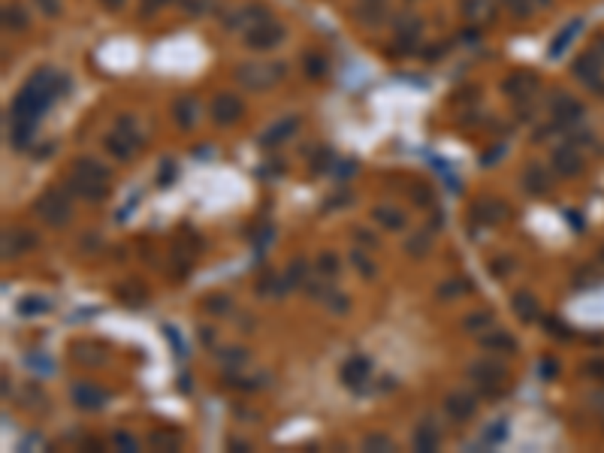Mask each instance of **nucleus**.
<instances>
[{
    "instance_id": "b1692460",
    "label": "nucleus",
    "mask_w": 604,
    "mask_h": 453,
    "mask_svg": "<svg viewBox=\"0 0 604 453\" xmlns=\"http://www.w3.org/2000/svg\"><path fill=\"white\" fill-rule=\"evenodd\" d=\"M306 70H308V76H320V73H326V61L323 58H318V55H308L306 58Z\"/></svg>"
},
{
    "instance_id": "423d86ee",
    "label": "nucleus",
    "mask_w": 604,
    "mask_h": 453,
    "mask_svg": "<svg viewBox=\"0 0 604 453\" xmlns=\"http://www.w3.org/2000/svg\"><path fill=\"white\" fill-rule=\"evenodd\" d=\"M553 115L559 124H571L577 118H583V106H580L574 97H568V94H559V97L553 100Z\"/></svg>"
},
{
    "instance_id": "393cba45",
    "label": "nucleus",
    "mask_w": 604,
    "mask_h": 453,
    "mask_svg": "<svg viewBox=\"0 0 604 453\" xmlns=\"http://www.w3.org/2000/svg\"><path fill=\"white\" fill-rule=\"evenodd\" d=\"M490 324H492V315H487V312L465 317V327H468V329H475V332H478V327H490Z\"/></svg>"
},
{
    "instance_id": "6ab92c4d",
    "label": "nucleus",
    "mask_w": 604,
    "mask_h": 453,
    "mask_svg": "<svg viewBox=\"0 0 604 453\" xmlns=\"http://www.w3.org/2000/svg\"><path fill=\"white\" fill-rule=\"evenodd\" d=\"M374 221L378 224H384V226H390V230H402L405 226V218L399 212H393V209H374Z\"/></svg>"
},
{
    "instance_id": "f03ea898",
    "label": "nucleus",
    "mask_w": 604,
    "mask_h": 453,
    "mask_svg": "<svg viewBox=\"0 0 604 453\" xmlns=\"http://www.w3.org/2000/svg\"><path fill=\"white\" fill-rule=\"evenodd\" d=\"M468 375L478 381V384L487 390V393H492L495 390V384H499V381L505 378V369L502 366H495L492 360H480V363H475L468 369Z\"/></svg>"
},
{
    "instance_id": "39448f33",
    "label": "nucleus",
    "mask_w": 604,
    "mask_h": 453,
    "mask_svg": "<svg viewBox=\"0 0 604 453\" xmlns=\"http://www.w3.org/2000/svg\"><path fill=\"white\" fill-rule=\"evenodd\" d=\"M342 378H345V384H350V387H362L372 378L369 360H366V356H354V360H347L345 369H342Z\"/></svg>"
},
{
    "instance_id": "2f4dec72",
    "label": "nucleus",
    "mask_w": 604,
    "mask_h": 453,
    "mask_svg": "<svg viewBox=\"0 0 604 453\" xmlns=\"http://www.w3.org/2000/svg\"><path fill=\"white\" fill-rule=\"evenodd\" d=\"M589 372L604 381V360H595V363H592V366H589Z\"/></svg>"
},
{
    "instance_id": "c85d7f7f",
    "label": "nucleus",
    "mask_w": 604,
    "mask_h": 453,
    "mask_svg": "<svg viewBox=\"0 0 604 453\" xmlns=\"http://www.w3.org/2000/svg\"><path fill=\"white\" fill-rule=\"evenodd\" d=\"M320 269H323V272H330V275H333V272L338 269L335 254H323V257H320Z\"/></svg>"
},
{
    "instance_id": "dca6fc26",
    "label": "nucleus",
    "mask_w": 604,
    "mask_h": 453,
    "mask_svg": "<svg viewBox=\"0 0 604 453\" xmlns=\"http://www.w3.org/2000/svg\"><path fill=\"white\" fill-rule=\"evenodd\" d=\"M76 173L79 175H88V178H97V182H109V170H106V166H100L97 160H91V158H82L79 166H76Z\"/></svg>"
},
{
    "instance_id": "4468645a",
    "label": "nucleus",
    "mask_w": 604,
    "mask_h": 453,
    "mask_svg": "<svg viewBox=\"0 0 604 453\" xmlns=\"http://www.w3.org/2000/svg\"><path fill=\"white\" fill-rule=\"evenodd\" d=\"M299 127V121L296 118H284L281 124H275L269 133L263 136V146H272V142H281V139H287V133H293V130Z\"/></svg>"
},
{
    "instance_id": "cd10ccee",
    "label": "nucleus",
    "mask_w": 604,
    "mask_h": 453,
    "mask_svg": "<svg viewBox=\"0 0 604 453\" xmlns=\"http://www.w3.org/2000/svg\"><path fill=\"white\" fill-rule=\"evenodd\" d=\"M36 4L43 6L45 16H58V13H60V0H36Z\"/></svg>"
},
{
    "instance_id": "bb28decb",
    "label": "nucleus",
    "mask_w": 604,
    "mask_h": 453,
    "mask_svg": "<svg viewBox=\"0 0 604 453\" xmlns=\"http://www.w3.org/2000/svg\"><path fill=\"white\" fill-rule=\"evenodd\" d=\"M366 447H384V450H393V441L387 435H369L366 438Z\"/></svg>"
},
{
    "instance_id": "a878e982",
    "label": "nucleus",
    "mask_w": 604,
    "mask_h": 453,
    "mask_svg": "<svg viewBox=\"0 0 604 453\" xmlns=\"http://www.w3.org/2000/svg\"><path fill=\"white\" fill-rule=\"evenodd\" d=\"M350 260H354V263H357V269H360V272H362V275H366V278H372V275H374V266H372L369 260L362 257L360 251H354V254H350Z\"/></svg>"
},
{
    "instance_id": "7c9ffc66",
    "label": "nucleus",
    "mask_w": 604,
    "mask_h": 453,
    "mask_svg": "<svg viewBox=\"0 0 604 453\" xmlns=\"http://www.w3.org/2000/svg\"><path fill=\"white\" fill-rule=\"evenodd\" d=\"M115 444H121V447H127V450H136V441H130L124 432H118L115 435Z\"/></svg>"
},
{
    "instance_id": "c756f323",
    "label": "nucleus",
    "mask_w": 604,
    "mask_h": 453,
    "mask_svg": "<svg viewBox=\"0 0 604 453\" xmlns=\"http://www.w3.org/2000/svg\"><path fill=\"white\" fill-rule=\"evenodd\" d=\"M12 21H16L18 28H24V25H28V21L21 18V9H6V25H12Z\"/></svg>"
},
{
    "instance_id": "f3484780",
    "label": "nucleus",
    "mask_w": 604,
    "mask_h": 453,
    "mask_svg": "<svg viewBox=\"0 0 604 453\" xmlns=\"http://www.w3.org/2000/svg\"><path fill=\"white\" fill-rule=\"evenodd\" d=\"M514 312L523 317V320H532L538 315V308H535V296L532 293H517L514 296Z\"/></svg>"
},
{
    "instance_id": "5701e85b",
    "label": "nucleus",
    "mask_w": 604,
    "mask_h": 453,
    "mask_svg": "<svg viewBox=\"0 0 604 453\" xmlns=\"http://www.w3.org/2000/svg\"><path fill=\"white\" fill-rule=\"evenodd\" d=\"M203 305L209 308L212 315H224V312H227V305H233V302H230L227 296H205V300H203Z\"/></svg>"
},
{
    "instance_id": "6e6552de",
    "label": "nucleus",
    "mask_w": 604,
    "mask_h": 453,
    "mask_svg": "<svg viewBox=\"0 0 604 453\" xmlns=\"http://www.w3.org/2000/svg\"><path fill=\"white\" fill-rule=\"evenodd\" d=\"M553 166L559 170L562 175H577L580 170H583V160H580V154L574 146H565L553 154Z\"/></svg>"
},
{
    "instance_id": "f257e3e1",
    "label": "nucleus",
    "mask_w": 604,
    "mask_h": 453,
    "mask_svg": "<svg viewBox=\"0 0 604 453\" xmlns=\"http://www.w3.org/2000/svg\"><path fill=\"white\" fill-rule=\"evenodd\" d=\"M36 212L43 214V218L48 224H64L70 218V206H67V200H60V194H55V190H48V194L36 202Z\"/></svg>"
},
{
    "instance_id": "20e7f679",
    "label": "nucleus",
    "mask_w": 604,
    "mask_h": 453,
    "mask_svg": "<svg viewBox=\"0 0 604 453\" xmlns=\"http://www.w3.org/2000/svg\"><path fill=\"white\" fill-rule=\"evenodd\" d=\"M475 396H468V393H453V396L444 399V411L453 417V420H468V417H475Z\"/></svg>"
},
{
    "instance_id": "0eeeda50",
    "label": "nucleus",
    "mask_w": 604,
    "mask_h": 453,
    "mask_svg": "<svg viewBox=\"0 0 604 453\" xmlns=\"http://www.w3.org/2000/svg\"><path fill=\"white\" fill-rule=\"evenodd\" d=\"M239 115H242V103L236 97H230V94H221V97L212 103V118L217 124H230V121H236Z\"/></svg>"
},
{
    "instance_id": "ddd939ff",
    "label": "nucleus",
    "mask_w": 604,
    "mask_h": 453,
    "mask_svg": "<svg viewBox=\"0 0 604 453\" xmlns=\"http://www.w3.org/2000/svg\"><path fill=\"white\" fill-rule=\"evenodd\" d=\"M483 348H490L495 354H514L517 351V342L507 336V332L495 329V332H490V336H483Z\"/></svg>"
},
{
    "instance_id": "9b49d317",
    "label": "nucleus",
    "mask_w": 604,
    "mask_h": 453,
    "mask_svg": "<svg viewBox=\"0 0 604 453\" xmlns=\"http://www.w3.org/2000/svg\"><path fill=\"white\" fill-rule=\"evenodd\" d=\"M76 190L82 197H88V200H103L109 194V182H97V178H88V175H76Z\"/></svg>"
},
{
    "instance_id": "72a5a7b5",
    "label": "nucleus",
    "mask_w": 604,
    "mask_h": 453,
    "mask_svg": "<svg viewBox=\"0 0 604 453\" xmlns=\"http://www.w3.org/2000/svg\"><path fill=\"white\" fill-rule=\"evenodd\" d=\"M103 4H106L109 9H121V6H124V0H103Z\"/></svg>"
},
{
    "instance_id": "473e14b6",
    "label": "nucleus",
    "mask_w": 604,
    "mask_h": 453,
    "mask_svg": "<svg viewBox=\"0 0 604 453\" xmlns=\"http://www.w3.org/2000/svg\"><path fill=\"white\" fill-rule=\"evenodd\" d=\"M541 375H556V363H553V360L541 363Z\"/></svg>"
},
{
    "instance_id": "2eb2a0df",
    "label": "nucleus",
    "mask_w": 604,
    "mask_h": 453,
    "mask_svg": "<svg viewBox=\"0 0 604 453\" xmlns=\"http://www.w3.org/2000/svg\"><path fill=\"white\" fill-rule=\"evenodd\" d=\"M151 444L157 450H176L181 444V435L176 432V429H157V432L151 435Z\"/></svg>"
},
{
    "instance_id": "412c9836",
    "label": "nucleus",
    "mask_w": 604,
    "mask_h": 453,
    "mask_svg": "<svg viewBox=\"0 0 604 453\" xmlns=\"http://www.w3.org/2000/svg\"><path fill=\"white\" fill-rule=\"evenodd\" d=\"M45 300H40V296H24V300L18 302V315H43L45 312Z\"/></svg>"
},
{
    "instance_id": "a211bd4d",
    "label": "nucleus",
    "mask_w": 604,
    "mask_h": 453,
    "mask_svg": "<svg viewBox=\"0 0 604 453\" xmlns=\"http://www.w3.org/2000/svg\"><path fill=\"white\" fill-rule=\"evenodd\" d=\"M414 447L417 450H435L438 447V432L432 426H420L414 432Z\"/></svg>"
},
{
    "instance_id": "9d476101",
    "label": "nucleus",
    "mask_w": 604,
    "mask_h": 453,
    "mask_svg": "<svg viewBox=\"0 0 604 453\" xmlns=\"http://www.w3.org/2000/svg\"><path fill=\"white\" fill-rule=\"evenodd\" d=\"M248 43L254 45V49H269V45L281 43V28H275V25L254 28V31L248 33Z\"/></svg>"
},
{
    "instance_id": "aec40b11",
    "label": "nucleus",
    "mask_w": 604,
    "mask_h": 453,
    "mask_svg": "<svg viewBox=\"0 0 604 453\" xmlns=\"http://www.w3.org/2000/svg\"><path fill=\"white\" fill-rule=\"evenodd\" d=\"M124 139H127L124 133H112V136H109V139H106V148H109V151H112V154H115V158H118V160H127V158H130V151H133V148L127 146V142H124Z\"/></svg>"
},
{
    "instance_id": "4be33fe9",
    "label": "nucleus",
    "mask_w": 604,
    "mask_h": 453,
    "mask_svg": "<svg viewBox=\"0 0 604 453\" xmlns=\"http://www.w3.org/2000/svg\"><path fill=\"white\" fill-rule=\"evenodd\" d=\"M193 109H197V103H193V100L178 103V121L185 124V127H190L193 121H197V112H193Z\"/></svg>"
},
{
    "instance_id": "f8f14e48",
    "label": "nucleus",
    "mask_w": 604,
    "mask_h": 453,
    "mask_svg": "<svg viewBox=\"0 0 604 453\" xmlns=\"http://www.w3.org/2000/svg\"><path fill=\"white\" fill-rule=\"evenodd\" d=\"M72 399H76L82 408H85V405H88V408H97V405L106 402V393L97 390L94 384H76V387H72Z\"/></svg>"
},
{
    "instance_id": "7ed1b4c3",
    "label": "nucleus",
    "mask_w": 604,
    "mask_h": 453,
    "mask_svg": "<svg viewBox=\"0 0 604 453\" xmlns=\"http://www.w3.org/2000/svg\"><path fill=\"white\" fill-rule=\"evenodd\" d=\"M574 76L577 79H583L589 91L595 88L598 94H604V79H601V64H598V58H580V61L574 64Z\"/></svg>"
},
{
    "instance_id": "1a4fd4ad",
    "label": "nucleus",
    "mask_w": 604,
    "mask_h": 453,
    "mask_svg": "<svg viewBox=\"0 0 604 453\" xmlns=\"http://www.w3.org/2000/svg\"><path fill=\"white\" fill-rule=\"evenodd\" d=\"M523 185H526L529 194H547V190H550V178H547V173H544V166L532 163V166H526Z\"/></svg>"
}]
</instances>
